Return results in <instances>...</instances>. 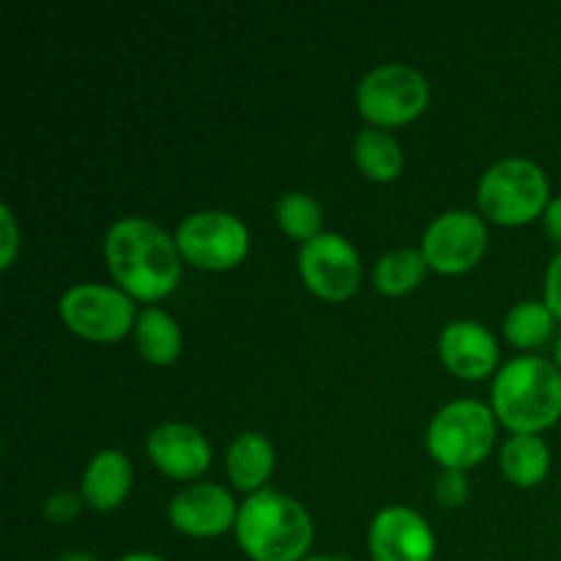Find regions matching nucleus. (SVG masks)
Returning <instances> with one entry per match:
<instances>
[{
    "mask_svg": "<svg viewBox=\"0 0 561 561\" xmlns=\"http://www.w3.org/2000/svg\"><path fill=\"white\" fill-rule=\"evenodd\" d=\"M104 266L124 294L148 307L168 299L181 283V257L175 236L153 219L124 217L104 236Z\"/></svg>",
    "mask_w": 561,
    "mask_h": 561,
    "instance_id": "nucleus-1",
    "label": "nucleus"
},
{
    "mask_svg": "<svg viewBox=\"0 0 561 561\" xmlns=\"http://www.w3.org/2000/svg\"><path fill=\"white\" fill-rule=\"evenodd\" d=\"M491 409L510 433L551 431L561 420V373L542 356H518L499 367L491 387Z\"/></svg>",
    "mask_w": 561,
    "mask_h": 561,
    "instance_id": "nucleus-2",
    "label": "nucleus"
},
{
    "mask_svg": "<svg viewBox=\"0 0 561 561\" xmlns=\"http://www.w3.org/2000/svg\"><path fill=\"white\" fill-rule=\"evenodd\" d=\"M233 531L252 561H301L310 557L316 540V526L305 504L272 488L241 502Z\"/></svg>",
    "mask_w": 561,
    "mask_h": 561,
    "instance_id": "nucleus-3",
    "label": "nucleus"
},
{
    "mask_svg": "<svg viewBox=\"0 0 561 561\" xmlns=\"http://www.w3.org/2000/svg\"><path fill=\"white\" fill-rule=\"evenodd\" d=\"M551 201L548 173L524 157H507L491 164L477 184V206L482 217L504 228H520L542 219Z\"/></svg>",
    "mask_w": 561,
    "mask_h": 561,
    "instance_id": "nucleus-4",
    "label": "nucleus"
},
{
    "mask_svg": "<svg viewBox=\"0 0 561 561\" xmlns=\"http://www.w3.org/2000/svg\"><path fill=\"white\" fill-rule=\"evenodd\" d=\"M496 414L480 400H453L427 425V453L442 469L469 471L480 466L496 444Z\"/></svg>",
    "mask_w": 561,
    "mask_h": 561,
    "instance_id": "nucleus-5",
    "label": "nucleus"
},
{
    "mask_svg": "<svg viewBox=\"0 0 561 561\" xmlns=\"http://www.w3.org/2000/svg\"><path fill=\"white\" fill-rule=\"evenodd\" d=\"M431 104V85L414 66L383 64L362 77L356 88V107L367 126L398 129L420 118Z\"/></svg>",
    "mask_w": 561,
    "mask_h": 561,
    "instance_id": "nucleus-6",
    "label": "nucleus"
},
{
    "mask_svg": "<svg viewBox=\"0 0 561 561\" xmlns=\"http://www.w3.org/2000/svg\"><path fill=\"white\" fill-rule=\"evenodd\" d=\"M58 316L71 334L104 345L135 332L140 312L135 310V299L118 285L80 283L60 296Z\"/></svg>",
    "mask_w": 561,
    "mask_h": 561,
    "instance_id": "nucleus-7",
    "label": "nucleus"
},
{
    "mask_svg": "<svg viewBox=\"0 0 561 561\" xmlns=\"http://www.w3.org/2000/svg\"><path fill=\"white\" fill-rule=\"evenodd\" d=\"M175 244L190 266L203 272H230L241 266L250 252V230L236 214L206 208L190 214L179 225Z\"/></svg>",
    "mask_w": 561,
    "mask_h": 561,
    "instance_id": "nucleus-8",
    "label": "nucleus"
},
{
    "mask_svg": "<svg viewBox=\"0 0 561 561\" xmlns=\"http://www.w3.org/2000/svg\"><path fill=\"white\" fill-rule=\"evenodd\" d=\"M427 268L444 277H460L480 266L488 252V225L480 214L455 208L427 225L420 244Z\"/></svg>",
    "mask_w": 561,
    "mask_h": 561,
    "instance_id": "nucleus-9",
    "label": "nucleus"
},
{
    "mask_svg": "<svg viewBox=\"0 0 561 561\" xmlns=\"http://www.w3.org/2000/svg\"><path fill=\"white\" fill-rule=\"evenodd\" d=\"M301 283L307 285L312 296L323 301H348L362 285V261L356 247L345 236L323 230L312 241L301 244L299 257Z\"/></svg>",
    "mask_w": 561,
    "mask_h": 561,
    "instance_id": "nucleus-10",
    "label": "nucleus"
},
{
    "mask_svg": "<svg viewBox=\"0 0 561 561\" xmlns=\"http://www.w3.org/2000/svg\"><path fill=\"white\" fill-rule=\"evenodd\" d=\"M239 507L230 491L214 482H195L175 493L168 504V520L179 535L192 540H214L236 529Z\"/></svg>",
    "mask_w": 561,
    "mask_h": 561,
    "instance_id": "nucleus-11",
    "label": "nucleus"
},
{
    "mask_svg": "<svg viewBox=\"0 0 561 561\" xmlns=\"http://www.w3.org/2000/svg\"><path fill=\"white\" fill-rule=\"evenodd\" d=\"M367 551L373 561H433L436 535L425 515L403 504H392L373 518L367 531Z\"/></svg>",
    "mask_w": 561,
    "mask_h": 561,
    "instance_id": "nucleus-12",
    "label": "nucleus"
},
{
    "mask_svg": "<svg viewBox=\"0 0 561 561\" xmlns=\"http://www.w3.org/2000/svg\"><path fill=\"white\" fill-rule=\"evenodd\" d=\"M146 453L164 477L192 482L211 466V444L186 422H162L146 438Z\"/></svg>",
    "mask_w": 561,
    "mask_h": 561,
    "instance_id": "nucleus-13",
    "label": "nucleus"
},
{
    "mask_svg": "<svg viewBox=\"0 0 561 561\" xmlns=\"http://www.w3.org/2000/svg\"><path fill=\"white\" fill-rule=\"evenodd\" d=\"M438 356L460 381H482L499 373V343L480 321H453L442 329Z\"/></svg>",
    "mask_w": 561,
    "mask_h": 561,
    "instance_id": "nucleus-14",
    "label": "nucleus"
},
{
    "mask_svg": "<svg viewBox=\"0 0 561 561\" xmlns=\"http://www.w3.org/2000/svg\"><path fill=\"white\" fill-rule=\"evenodd\" d=\"M131 460L121 449H102L93 455L82 474L80 496L96 513H113L131 493Z\"/></svg>",
    "mask_w": 561,
    "mask_h": 561,
    "instance_id": "nucleus-15",
    "label": "nucleus"
},
{
    "mask_svg": "<svg viewBox=\"0 0 561 561\" xmlns=\"http://www.w3.org/2000/svg\"><path fill=\"white\" fill-rule=\"evenodd\" d=\"M274 460H277V455H274L272 442L263 433H241L228 447L225 471H228V480L233 482L236 491L252 496L257 491H266Z\"/></svg>",
    "mask_w": 561,
    "mask_h": 561,
    "instance_id": "nucleus-16",
    "label": "nucleus"
},
{
    "mask_svg": "<svg viewBox=\"0 0 561 561\" xmlns=\"http://www.w3.org/2000/svg\"><path fill=\"white\" fill-rule=\"evenodd\" d=\"M499 466L515 488H537L546 482L548 471H551V447L542 436L515 433L504 442L502 453H499Z\"/></svg>",
    "mask_w": 561,
    "mask_h": 561,
    "instance_id": "nucleus-17",
    "label": "nucleus"
},
{
    "mask_svg": "<svg viewBox=\"0 0 561 561\" xmlns=\"http://www.w3.org/2000/svg\"><path fill=\"white\" fill-rule=\"evenodd\" d=\"M135 345L137 354L153 367H168L173 365L181 356V327L168 310L162 307H146V310L137 316L135 323Z\"/></svg>",
    "mask_w": 561,
    "mask_h": 561,
    "instance_id": "nucleus-18",
    "label": "nucleus"
},
{
    "mask_svg": "<svg viewBox=\"0 0 561 561\" xmlns=\"http://www.w3.org/2000/svg\"><path fill=\"white\" fill-rule=\"evenodd\" d=\"M354 162L373 184H389L403 173V148L387 129L365 126L354 137Z\"/></svg>",
    "mask_w": 561,
    "mask_h": 561,
    "instance_id": "nucleus-19",
    "label": "nucleus"
},
{
    "mask_svg": "<svg viewBox=\"0 0 561 561\" xmlns=\"http://www.w3.org/2000/svg\"><path fill=\"white\" fill-rule=\"evenodd\" d=\"M425 274L427 263L422 252L414 250V247H400V250L381 255V261L376 263V272H373V283H376V288L383 296L398 299V296H405L420 288Z\"/></svg>",
    "mask_w": 561,
    "mask_h": 561,
    "instance_id": "nucleus-20",
    "label": "nucleus"
},
{
    "mask_svg": "<svg viewBox=\"0 0 561 561\" xmlns=\"http://www.w3.org/2000/svg\"><path fill=\"white\" fill-rule=\"evenodd\" d=\"M553 329H557V318L548 310L546 301L537 299L520 301L504 318V337L520 351L542 348L553 337Z\"/></svg>",
    "mask_w": 561,
    "mask_h": 561,
    "instance_id": "nucleus-21",
    "label": "nucleus"
},
{
    "mask_svg": "<svg viewBox=\"0 0 561 561\" xmlns=\"http://www.w3.org/2000/svg\"><path fill=\"white\" fill-rule=\"evenodd\" d=\"M274 217H277L279 230L294 241H301V244L323 233V211L316 197L307 195V192H285L277 201Z\"/></svg>",
    "mask_w": 561,
    "mask_h": 561,
    "instance_id": "nucleus-22",
    "label": "nucleus"
},
{
    "mask_svg": "<svg viewBox=\"0 0 561 561\" xmlns=\"http://www.w3.org/2000/svg\"><path fill=\"white\" fill-rule=\"evenodd\" d=\"M469 480H466V471L444 469L442 477L436 480V499L447 510L463 507L469 502Z\"/></svg>",
    "mask_w": 561,
    "mask_h": 561,
    "instance_id": "nucleus-23",
    "label": "nucleus"
},
{
    "mask_svg": "<svg viewBox=\"0 0 561 561\" xmlns=\"http://www.w3.org/2000/svg\"><path fill=\"white\" fill-rule=\"evenodd\" d=\"M82 507H85L82 496H77V493H69V491H60L47 499V504H44V518L55 526H66L71 524V520L80 518Z\"/></svg>",
    "mask_w": 561,
    "mask_h": 561,
    "instance_id": "nucleus-24",
    "label": "nucleus"
},
{
    "mask_svg": "<svg viewBox=\"0 0 561 561\" xmlns=\"http://www.w3.org/2000/svg\"><path fill=\"white\" fill-rule=\"evenodd\" d=\"M0 233H3V257H0V268L9 272L16 261V252H20V228H16V219L11 214V208L0 206Z\"/></svg>",
    "mask_w": 561,
    "mask_h": 561,
    "instance_id": "nucleus-25",
    "label": "nucleus"
},
{
    "mask_svg": "<svg viewBox=\"0 0 561 561\" xmlns=\"http://www.w3.org/2000/svg\"><path fill=\"white\" fill-rule=\"evenodd\" d=\"M542 301L548 305V310L553 312V318L561 321V250L551 257L546 272V285H542Z\"/></svg>",
    "mask_w": 561,
    "mask_h": 561,
    "instance_id": "nucleus-26",
    "label": "nucleus"
},
{
    "mask_svg": "<svg viewBox=\"0 0 561 561\" xmlns=\"http://www.w3.org/2000/svg\"><path fill=\"white\" fill-rule=\"evenodd\" d=\"M542 225H546V233L551 236L553 244H559L561 250V197H553L548 203L546 214H542Z\"/></svg>",
    "mask_w": 561,
    "mask_h": 561,
    "instance_id": "nucleus-27",
    "label": "nucleus"
},
{
    "mask_svg": "<svg viewBox=\"0 0 561 561\" xmlns=\"http://www.w3.org/2000/svg\"><path fill=\"white\" fill-rule=\"evenodd\" d=\"M118 561H164V559H162V557H157V553L137 551V553H126V557H121Z\"/></svg>",
    "mask_w": 561,
    "mask_h": 561,
    "instance_id": "nucleus-28",
    "label": "nucleus"
},
{
    "mask_svg": "<svg viewBox=\"0 0 561 561\" xmlns=\"http://www.w3.org/2000/svg\"><path fill=\"white\" fill-rule=\"evenodd\" d=\"M55 561H99V559H96V557H91V553L71 551V553H64V557H58Z\"/></svg>",
    "mask_w": 561,
    "mask_h": 561,
    "instance_id": "nucleus-29",
    "label": "nucleus"
},
{
    "mask_svg": "<svg viewBox=\"0 0 561 561\" xmlns=\"http://www.w3.org/2000/svg\"><path fill=\"white\" fill-rule=\"evenodd\" d=\"M553 365H557L559 373H561V334H559L557 345H553Z\"/></svg>",
    "mask_w": 561,
    "mask_h": 561,
    "instance_id": "nucleus-30",
    "label": "nucleus"
},
{
    "mask_svg": "<svg viewBox=\"0 0 561 561\" xmlns=\"http://www.w3.org/2000/svg\"><path fill=\"white\" fill-rule=\"evenodd\" d=\"M301 561H340L334 557H323V553H310V557H305Z\"/></svg>",
    "mask_w": 561,
    "mask_h": 561,
    "instance_id": "nucleus-31",
    "label": "nucleus"
}]
</instances>
